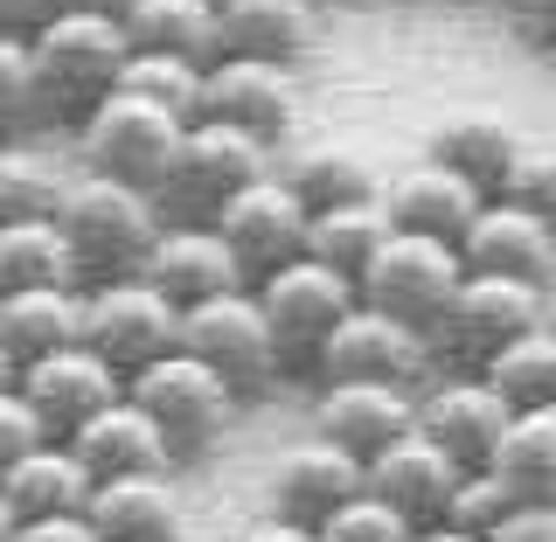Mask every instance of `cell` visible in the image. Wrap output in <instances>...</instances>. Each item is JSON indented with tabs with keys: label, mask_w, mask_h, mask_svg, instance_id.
<instances>
[{
	"label": "cell",
	"mask_w": 556,
	"mask_h": 542,
	"mask_svg": "<svg viewBox=\"0 0 556 542\" xmlns=\"http://www.w3.org/2000/svg\"><path fill=\"white\" fill-rule=\"evenodd\" d=\"M181 118L161 112V104L147 98H126L112 91L98 104L91 118L77 126V147H84V174H104V181H126L139 196L161 202V181L174 167V153H181Z\"/></svg>",
	"instance_id": "obj_7"
},
{
	"label": "cell",
	"mask_w": 556,
	"mask_h": 542,
	"mask_svg": "<svg viewBox=\"0 0 556 542\" xmlns=\"http://www.w3.org/2000/svg\"><path fill=\"white\" fill-rule=\"evenodd\" d=\"M515 508V487L494 474V466H473V474H459V487H452V501H445V529H459V535H494L501 521H508Z\"/></svg>",
	"instance_id": "obj_36"
},
{
	"label": "cell",
	"mask_w": 556,
	"mask_h": 542,
	"mask_svg": "<svg viewBox=\"0 0 556 542\" xmlns=\"http://www.w3.org/2000/svg\"><path fill=\"white\" fill-rule=\"evenodd\" d=\"M459 243H439V237H417V230H390V243L362 265L355 278V300L362 306H376V313H390V320H404L417 327V335L431 341V327L445 320V306H452V292H459Z\"/></svg>",
	"instance_id": "obj_6"
},
{
	"label": "cell",
	"mask_w": 556,
	"mask_h": 542,
	"mask_svg": "<svg viewBox=\"0 0 556 542\" xmlns=\"http://www.w3.org/2000/svg\"><path fill=\"white\" fill-rule=\"evenodd\" d=\"M327 0H216V35L223 56H257V63H286L300 70L320 42Z\"/></svg>",
	"instance_id": "obj_19"
},
{
	"label": "cell",
	"mask_w": 556,
	"mask_h": 542,
	"mask_svg": "<svg viewBox=\"0 0 556 542\" xmlns=\"http://www.w3.org/2000/svg\"><path fill=\"white\" fill-rule=\"evenodd\" d=\"M480 188L473 181H459L452 167H439L425 153V161H410L404 174H390L382 181V209H390V223L396 230H417V237H439V243H459L466 237V223L480 216Z\"/></svg>",
	"instance_id": "obj_22"
},
{
	"label": "cell",
	"mask_w": 556,
	"mask_h": 542,
	"mask_svg": "<svg viewBox=\"0 0 556 542\" xmlns=\"http://www.w3.org/2000/svg\"><path fill=\"white\" fill-rule=\"evenodd\" d=\"M466 466H452L439 445L425 439V431H404L396 445H382L369 466H362V487H369L376 501H390L396 515L410 521V529H425V521H439L445 515V501H452V487H459Z\"/></svg>",
	"instance_id": "obj_20"
},
{
	"label": "cell",
	"mask_w": 556,
	"mask_h": 542,
	"mask_svg": "<svg viewBox=\"0 0 556 542\" xmlns=\"http://www.w3.org/2000/svg\"><path fill=\"white\" fill-rule=\"evenodd\" d=\"M313 376L320 382H390V390H425L431 382V341L417 335V327H404V320H390V313L355 300V313L320 341Z\"/></svg>",
	"instance_id": "obj_11"
},
{
	"label": "cell",
	"mask_w": 556,
	"mask_h": 542,
	"mask_svg": "<svg viewBox=\"0 0 556 542\" xmlns=\"http://www.w3.org/2000/svg\"><path fill=\"white\" fill-rule=\"evenodd\" d=\"M480 382L501 396L508 411H535V404H556V327H529L501 348L494 362L480 369Z\"/></svg>",
	"instance_id": "obj_33"
},
{
	"label": "cell",
	"mask_w": 556,
	"mask_h": 542,
	"mask_svg": "<svg viewBox=\"0 0 556 542\" xmlns=\"http://www.w3.org/2000/svg\"><path fill=\"white\" fill-rule=\"evenodd\" d=\"M501 196L521 202L529 216H543L556 230V147H521V161H515V174H508Z\"/></svg>",
	"instance_id": "obj_39"
},
{
	"label": "cell",
	"mask_w": 556,
	"mask_h": 542,
	"mask_svg": "<svg viewBox=\"0 0 556 542\" xmlns=\"http://www.w3.org/2000/svg\"><path fill=\"white\" fill-rule=\"evenodd\" d=\"M126 396L153 417V431L167 439L174 466L216 452V445L237 431V411H243L237 396L202 369V362L181 355V348H174V355H161V362H147L139 376H126Z\"/></svg>",
	"instance_id": "obj_3"
},
{
	"label": "cell",
	"mask_w": 556,
	"mask_h": 542,
	"mask_svg": "<svg viewBox=\"0 0 556 542\" xmlns=\"http://www.w3.org/2000/svg\"><path fill=\"white\" fill-rule=\"evenodd\" d=\"M42 286L84 292V272H77V257H70L56 216L0 223V292H42Z\"/></svg>",
	"instance_id": "obj_31"
},
{
	"label": "cell",
	"mask_w": 556,
	"mask_h": 542,
	"mask_svg": "<svg viewBox=\"0 0 556 542\" xmlns=\"http://www.w3.org/2000/svg\"><path fill=\"white\" fill-rule=\"evenodd\" d=\"M14 535V508H8V501H0V542H8Z\"/></svg>",
	"instance_id": "obj_49"
},
{
	"label": "cell",
	"mask_w": 556,
	"mask_h": 542,
	"mask_svg": "<svg viewBox=\"0 0 556 542\" xmlns=\"http://www.w3.org/2000/svg\"><path fill=\"white\" fill-rule=\"evenodd\" d=\"M257 174H271V147H257L251 133L216 126V118H195L181 133V153H174L167 181H161V216L167 223H208L237 188H251Z\"/></svg>",
	"instance_id": "obj_8"
},
{
	"label": "cell",
	"mask_w": 556,
	"mask_h": 542,
	"mask_svg": "<svg viewBox=\"0 0 556 542\" xmlns=\"http://www.w3.org/2000/svg\"><path fill=\"white\" fill-rule=\"evenodd\" d=\"M508 417L515 411L501 404L480 376H431L425 390H417V431H425V439L439 445L452 466H466V474L494 459Z\"/></svg>",
	"instance_id": "obj_16"
},
{
	"label": "cell",
	"mask_w": 556,
	"mask_h": 542,
	"mask_svg": "<svg viewBox=\"0 0 556 542\" xmlns=\"http://www.w3.org/2000/svg\"><path fill=\"white\" fill-rule=\"evenodd\" d=\"M84 459L91 480H126V474H174V452L153 431V417L132 404V396H112L104 411H91L77 431L63 439Z\"/></svg>",
	"instance_id": "obj_21"
},
{
	"label": "cell",
	"mask_w": 556,
	"mask_h": 542,
	"mask_svg": "<svg viewBox=\"0 0 556 542\" xmlns=\"http://www.w3.org/2000/svg\"><path fill=\"white\" fill-rule=\"evenodd\" d=\"M91 474H84V459L70 452L63 439H49V445H35L28 459H14L8 474H0V501L14 508V521H28V515H84L91 508Z\"/></svg>",
	"instance_id": "obj_27"
},
{
	"label": "cell",
	"mask_w": 556,
	"mask_h": 542,
	"mask_svg": "<svg viewBox=\"0 0 556 542\" xmlns=\"http://www.w3.org/2000/svg\"><path fill=\"white\" fill-rule=\"evenodd\" d=\"M42 112V98H35V63H28V42H14V35H0V147H14L22 126Z\"/></svg>",
	"instance_id": "obj_38"
},
{
	"label": "cell",
	"mask_w": 556,
	"mask_h": 542,
	"mask_svg": "<svg viewBox=\"0 0 556 542\" xmlns=\"http://www.w3.org/2000/svg\"><path fill=\"white\" fill-rule=\"evenodd\" d=\"M126 42L132 49H161L181 63H223V35H216V0H132L126 8Z\"/></svg>",
	"instance_id": "obj_29"
},
{
	"label": "cell",
	"mask_w": 556,
	"mask_h": 542,
	"mask_svg": "<svg viewBox=\"0 0 556 542\" xmlns=\"http://www.w3.org/2000/svg\"><path fill=\"white\" fill-rule=\"evenodd\" d=\"M390 209H382V196L369 202H334V209H313L306 216V257L313 265H334L341 278H362V265L390 243Z\"/></svg>",
	"instance_id": "obj_30"
},
{
	"label": "cell",
	"mask_w": 556,
	"mask_h": 542,
	"mask_svg": "<svg viewBox=\"0 0 556 542\" xmlns=\"http://www.w3.org/2000/svg\"><path fill=\"white\" fill-rule=\"evenodd\" d=\"M14 390H22L28 411L49 425V439H70L91 411H104L112 396H126V376H118L104 355H91L84 341H70V348H56V355L22 362Z\"/></svg>",
	"instance_id": "obj_15"
},
{
	"label": "cell",
	"mask_w": 556,
	"mask_h": 542,
	"mask_svg": "<svg viewBox=\"0 0 556 542\" xmlns=\"http://www.w3.org/2000/svg\"><path fill=\"white\" fill-rule=\"evenodd\" d=\"M202 118L251 133L257 147H286L300 126V70L286 63H257V56H223L202 77Z\"/></svg>",
	"instance_id": "obj_12"
},
{
	"label": "cell",
	"mask_w": 556,
	"mask_h": 542,
	"mask_svg": "<svg viewBox=\"0 0 556 542\" xmlns=\"http://www.w3.org/2000/svg\"><path fill=\"white\" fill-rule=\"evenodd\" d=\"M521 147H529V139H521L501 112H452V118H439V133H431V161L452 167L459 181H473L486 202L508 188Z\"/></svg>",
	"instance_id": "obj_26"
},
{
	"label": "cell",
	"mask_w": 556,
	"mask_h": 542,
	"mask_svg": "<svg viewBox=\"0 0 556 542\" xmlns=\"http://www.w3.org/2000/svg\"><path fill=\"white\" fill-rule=\"evenodd\" d=\"M486 466L515 487V501H549L556 494V404L515 411Z\"/></svg>",
	"instance_id": "obj_32"
},
{
	"label": "cell",
	"mask_w": 556,
	"mask_h": 542,
	"mask_svg": "<svg viewBox=\"0 0 556 542\" xmlns=\"http://www.w3.org/2000/svg\"><path fill=\"white\" fill-rule=\"evenodd\" d=\"M404 431H417V390H390V382H320V396H313V439L341 445L362 466L382 445H396Z\"/></svg>",
	"instance_id": "obj_18"
},
{
	"label": "cell",
	"mask_w": 556,
	"mask_h": 542,
	"mask_svg": "<svg viewBox=\"0 0 556 542\" xmlns=\"http://www.w3.org/2000/svg\"><path fill=\"white\" fill-rule=\"evenodd\" d=\"M306 216L313 209L292 196L278 174H257L251 188H237V196L208 216V230L230 243L243 278H265L278 265H292V257H306Z\"/></svg>",
	"instance_id": "obj_13"
},
{
	"label": "cell",
	"mask_w": 556,
	"mask_h": 542,
	"mask_svg": "<svg viewBox=\"0 0 556 542\" xmlns=\"http://www.w3.org/2000/svg\"><path fill=\"white\" fill-rule=\"evenodd\" d=\"M543 320H549V292L515 286V278L466 272L459 292H452V306H445V320L431 327V369L452 362L459 376H480L515 335H529V327H543Z\"/></svg>",
	"instance_id": "obj_5"
},
{
	"label": "cell",
	"mask_w": 556,
	"mask_h": 542,
	"mask_svg": "<svg viewBox=\"0 0 556 542\" xmlns=\"http://www.w3.org/2000/svg\"><path fill=\"white\" fill-rule=\"evenodd\" d=\"M237 542H320V535H313L306 521H286V515H257V521H251V529H243Z\"/></svg>",
	"instance_id": "obj_45"
},
{
	"label": "cell",
	"mask_w": 556,
	"mask_h": 542,
	"mask_svg": "<svg viewBox=\"0 0 556 542\" xmlns=\"http://www.w3.org/2000/svg\"><path fill=\"white\" fill-rule=\"evenodd\" d=\"M549 508H556V494H549Z\"/></svg>",
	"instance_id": "obj_51"
},
{
	"label": "cell",
	"mask_w": 556,
	"mask_h": 542,
	"mask_svg": "<svg viewBox=\"0 0 556 542\" xmlns=\"http://www.w3.org/2000/svg\"><path fill=\"white\" fill-rule=\"evenodd\" d=\"M35 445H49V425L28 411L22 390H0V474H8L14 459H28Z\"/></svg>",
	"instance_id": "obj_40"
},
{
	"label": "cell",
	"mask_w": 556,
	"mask_h": 542,
	"mask_svg": "<svg viewBox=\"0 0 556 542\" xmlns=\"http://www.w3.org/2000/svg\"><path fill=\"white\" fill-rule=\"evenodd\" d=\"M355 494H362V459H348L327 439H300L292 452H278V466H271V515L306 521V529L327 521Z\"/></svg>",
	"instance_id": "obj_23"
},
{
	"label": "cell",
	"mask_w": 556,
	"mask_h": 542,
	"mask_svg": "<svg viewBox=\"0 0 556 542\" xmlns=\"http://www.w3.org/2000/svg\"><path fill=\"white\" fill-rule=\"evenodd\" d=\"M313 535H320V542H410L417 529L390 508V501H376L369 487H362V494L341 501L327 521H313Z\"/></svg>",
	"instance_id": "obj_37"
},
{
	"label": "cell",
	"mask_w": 556,
	"mask_h": 542,
	"mask_svg": "<svg viewBox=\"0 0 556 542\" xmlns=\"http://www.w3.org/2000/svg\"><path fill=\"white\" fill-rule=\"evenodd\" d=\"M84 515H91L98 542H181V487L174 474L98 480Z\"/></svg>",
	"instance_id": "obj_25"
},
{
	"label": "cell",
	"mask_w": 556,
	"mask_h": 542,
	"mask_svg": "<svg viewBox=\"0 0 556 542\" xmlns=\"http://www.w3.org/2000/svg\"><path fill=\"white\" fill-rule=\"evenodd\" d=\"M161 202L139 196L126 181H104V174H77L63 181V202H56V230L77 257L84 286H112V278H139L153 237H161Z\"/></svg>",
	"instance_id": "obj_1"
},
{
	"label": "cell",
	"mask_w": 556,
	"mask_h": 542,
	"mask_svg": "<svg viewBox=\"0 0 556 542\" xmlns=\"http://www.w3.org/2000/svg\"><path fill=\"white\" fill-rule=\"evenodd\" d=\"M202 77H208V70L181 63V56H161V49H126L118 91H126V98H147V104H161V112H174L181 126H195V118H202Z\"/></svg>",
	"instance_id": "obj_34"
},
{
	"label": "cell",
	"mask_w": 556,
	"mask_h": 542,
	"mask_svg": "<svg viewBox=\"0 0 556 542\" xmlns=\"http://www.w3.org/2000/svg\"><path fill=\"white\" fill-rule=\"evenodd\" d=\"M501 8H508V22L521 28V42L556 56V0H501Z\"/></svg>",
	"instance_id": "obj_42"
},
{
	"label": "cell",
	"mask_w": 556,
	"mask_h": 542,
	"mask_svg": "<svg viewBox=\"0 0 556 542\" xmlns=\"http://www.w3.org/2000/svg\"><path fill=\"white\" fill-rule=\"evenodd\" d=\"M459 265L486 272V278H515V286H535V292H556V230L543 216H529L521 202L494 196V202H480L473 223H466Z\"/></svg>",
	"instance_id": "obj_14"
},
{
	"label": "cell",
	"mask_w": 556,
	"mask_h": 542,
	"mask_svg": "<svg viewBox=\"0 0 556 542\" xmlns=\"http://www.w3.org/2000/svg\"><path fill=\"white\" fill-rule=\"evenodd\" d=\"M174 341H181V313H174L147 278L84 286V348L104 355L118 376H139L147 362L174 355Z\"/></svg>",
	"instance_id": "obj_10"
},
{
	"label": "cell",
	"mask_w": 556,
	"mask_h": 542,
	"mask_svg": "<svg viewBox=\"0 0 556 542\" xmlns=\"http://www.w3.org/2000/svg\"><path fill=\"white\" fill-rule=\"evenodd\" d=\"M174 348H181L188 362H202L237 404L265 396L271 382L286 376V362H278V348H271V327H265V313H257V300H251V286L188 306L181 313V341Z\"/></svg>",
	"instance_id": "obj_4"
},
{
	"label": "cell",
	"mask_w": 556,
	"mask_h": 542,
	"mask_svg": "<svg viewBox=\"0 0 556 542\" xmlns=\"http://www.w3.org/2000/svg\"><path fill=\"white\" fill-rule=\"evenodd\" d=\"M480 542H556V508L549 501H515L508 521H501L494 535H480Z\"/></svg>",
	"instance_id": "obj_41"
},
{
	"label": "cell",
	"mask_w": 556,
	"mask_h": 542,
	"mask_svg": "<svg viewBox=\"0 0 556 542\" xmlns=\"http://www.w3.org/2000/svg\"><path fill=\"white\" fill-rule=\"evenodd\" d=\"M271 174L306 209H334V202H369V196H382L376 153L355 147V139H300V147H278Z\"/></svg>",
	"instance_id": "obj_24"
},
{
	"label": "cell",
	"mask_w": 556,
	"mask_h": 542,
	"mask_svg": "<svg viewBox=\"0 0 556 542\" xmlns=\"http://www.w3.org/2000/svg\"><path fill=\"white\" fill-rule=\"evenodd\" d=\"M56 8H77V14H104V22H126L132 0H56Z\"/></svg>",
	"instance_id": "obj_46"
},
{
	"label": "cell",
	"mask_w": 556,
	"mask_h": 542,
	"mask_svg": "<svg viewBox=\"0 0 556 542\" xmlns=\"http://www.w3.org/2000/svg\"><path fill=\"white\" fill-rule=\"evenodd\" d=\"M56 14V0H0V35H14V42H28L35 28Z\"/></svg>",
	"instance_id": "obj_44"
},
{
	"label": "cell",
	"mask_w": 556,
	"mask_h": 542,
	"mask_svg": "<svg viewBox=\"0 0 556 542\" xmlns=\"http://www.w3.org/2000/svg\"><path fill=\"white\" fill-rule=\"evenodd\" d=\"M139 278H147V286L161 292L174 313L216 300V292H243V286H251L243 265L230 257V243L208 230V223H161V237H153Z\"/></svg>",
	"instance_id": "obj_17"
},
{
	"label": "cell",
	"mask_w": 556,
	"mask_h": 542,
	"mask_svg": "<svg viewBox=\"0 0 556 542\" xmlns=\"http://www.w3.org/2000/svg\"><path fill=\"white\" fill-rule=\"evenodd\" d=\"M70 341H84V292H70V286L0 292V348H8L14 376H22V362L56 355Z\"/></svg>",
	"instance_id": "obj_28"
},
{
	"label": "cell",
	"mask_w": 556,
	"mask_h": 542,
	"mask_svg": "<svg viewBox=\"0 0 556 542\" xmlns=\"http://www.w3.org/2000/svg\"><path fill=\"white\" fill-rule=\"evenodd\" d=\"M549 327H556V292H549Z\"/></svg>",
	"instance_id": "obj_50"
},
{
	"label": "cell",
	"mask_w": 556,
	"mask_h": 542,
	"mask_svg": "<svg viewBox=\"0 0 556 542\" xmlns=\"http://www.w3.org/2000/svg\"><path fill=\"white\" fill-rule=\"evenodd\" d=\"M63 202V174L28 147H0V223H35L56 216Z\"/></svg>",
	"instance_id": "obj_35"
},
{
	"label": "cell",
	"mask_w": 556,
	"mask_h": 542,
	"mask_svg": "<svg viewBox=\"0 0 556 542\" xmlns=\"http://www.w3.org/2000/svg\"><path fill=\"white\" fill-rule=\"evenodd\" d=\"M0 390H14V362H8V348H0Z\"/></svg>",
	"instance_id": "obj_48"
},
{
	"label": "cell",
	"mask_w": 556,
	"mask_h": 542,
	"mask_svg": "<svg viewBox=\"0 0 556 542\" xmlns=\"http://www.w3.org/2000/svg\"><path fill=\"white\" fill-rule=\"evenodd\" d=\"M8 542H98V529H91V515H28V521H14Z\"/></svg>",
	"instance_id": "obj_43"
},
{
	"label": "cell",
	"mask_w": 556,
	"mask_h": 542,
	"mask_svg": "<svg viewBox=\"0 0 556 542\" xmlns=\"http://www.w3.org/2000/svg\"><path fill=\"white\" fill-rule=\"evenodd\" d=\"M126 49L132 42H126V28H118V22L56 8L42 28L28 35V63H35V98H42V112L84 126V118H91L98 104L118 91Z\"/></svg>",
	"instance_id": "obj_2"
},
{
	"label": "cell",
	"mask_w": 556,
	"mask_h": 542,
	"mask_svg": "<svg viewBox=\"0 0 556 542\" xmlns=\"http://www.w3.org/2000/svg\"><path fill=\"white\" fill-rule=\"evenodd\" d=\"M251 300H257V313H265V327H271L278 362H286V369L306 362L313 369L320 341L355 313V278H341L334 265H313V257H292V265L251 278Z\"/></svg>",
	"instance_id": "obj_9"
},
{
	"label": "cell",
	"mask_w": 556,
	"mask_h": 542,
	"mask_svg": "<svg viewBox=\"0 0 556 542\" xmlns=\"http://www.w3.org/2000/svg\"><path fill=\"white\" fill-rule=\"evenodd\" d=\"M410 542H480V535H459V529H445V521H425Z\"/></svg>",
	"instance_id": "obj_47"
}]
</instances>
